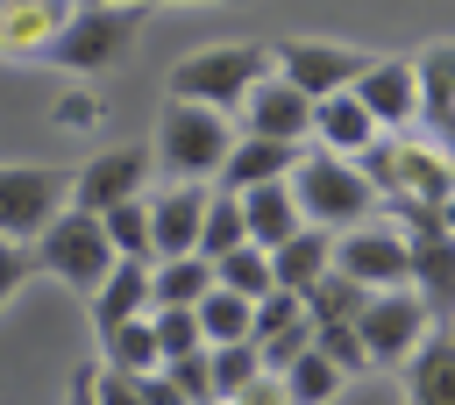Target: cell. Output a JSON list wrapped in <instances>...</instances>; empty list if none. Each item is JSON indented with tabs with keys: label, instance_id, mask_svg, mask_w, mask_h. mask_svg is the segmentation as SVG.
Returning <instances> with one entry per match:
<instances>
[{
	"label": "cell",
	"instance_id": "1",
	"mask_svg": "<svg viewBox=\"0 0 455 405\" xmlns=\"http://www.w3.org/2000/svg\"><path fill=\"white\" fill-rule=\"evenodd\" d=\"M228 149H235V121L228 114H213V107H199V99H164V114H156V171L171 178V185H206V178H220V163H228Z\"/></svg>",
	"mask_w": 455,
	"mask_h": 405
},
{
	"label": "cell",
	"instance_id": "2",
	"mask_svg": "<svg viewBox=\"0 0 455 405\" xmlns=\"http://www.w3.org/2000/svg\"><path fill=\"white\" fill-rule=\"evenodd\" d=\"M277 71L270 43H213L171 64V99H199L213 114H242V99Z\"/></svg>",
	"mask_w": 455,
	"mask_h": 405
},
{
	"label": "cell",
	"instance_id": "3",
	"mask_svg": "<svg viewBox=\"0 0 455 405\" xmlns=\"http://www.w3.org/2000/svg\"><path fill=\"white\" fill-rule=\"evenodd\" d=\"M291 199H299L306 227H327V234H348V227H363V220H377V185L363 178L355 156L306 149V163L291 171Z\"/></svg>",
	"mask_w": 455,
	"mask_h": 405
},
{
	"label": "cell",
	"instance_id": "4",
	"mask_svg": "<svg viewBox=\"0 0 455 405\" xmlns=\"http://www.w3.org/2000/svg\"><path fill=\"white\" fill-rule=\"evenodd\" d=\"M28 249H36V270H43V277H57V284H71L78 298H92V291L107 284V270L121 263V256H114V242H107V220H100V213H85V206H64V213L28 242Z\"/></svg>",
	"mask_w": 455,
	"mask_h": 405
},
{
	"label": "cell",
	"instance_id": "5",
	"mask_svg": "<svg viewBox=\"0 0 455 405\" xmlns=\"http://www.w3.org/2000/svg\"><path fill=\"white\" fill-rule=\"evenodd\" d=\"M142 21H149V7L142 0H85L71 21H64V36L50 43V64H64V71H114L128 50H135V36H142Z\"/></svg>",
	"mask_w": 455,
	"mask_h": 405
},
{
	"label": "cell",
	"instance_id": "6",
	"mask_svg": "<svg viewBox=\"0 0 455 405\" xmlns=\"http://www.w3.org/2000/svg\"><path fill=\"white\" fill-rule=\"evenodd\" d=\"M398 227L412 249V291L448 327L455 320V227L441 220V206H412V199H398Z\"/></svg>",
	"mask_w": 455,
	"mask_h": 405
},
{
	"label": "cell",
	"instance_id": "7",
	"mask_svg": "<svg viewBox=\"0 0 455 405\" xmlns=\"http://www.w3.org/2000/svg\"><path fill=\"white\" fill-rule=\"evenodd\" d=\"M270 57H277V78H291V85L313 92V99L355 92V78L370 71V50L327 43V36H284V43H270Z\"/></svg>",
	"mask_w": 455,
	"mask_h": 405
},
{
	"label": "cell",
	"instance_id": "8",
	"mask_svg": "<svg viewBox=\"0 0 455 405\" xmlns=\"http://www.w3.org/2000/svg\"><path fill=\"white\" fill-rule=\"evenodd\" d=\"M334 270H348L370 291H412V249L398 220H363L348 234H334Z\"/></svg>",
	"mask_w": 455,
	"mask_h": 405
},
{
	"label": "cell",
	"instance_id": "9",
	"mask_svg": "<svg viewBox=\"0 0 455 405\" xmlns=\"http://www.w3.org/2000/svg\"><path fill=\"white\" fill-rule=\"evenodd\" d=\"M71 206V171L57 163H0V234H43Z\"/></svg>",
	"mask_w": 455,
	"mask_h": 405
},
{
	"label": "cell",
	"instance_id": "10",
	"mask_svg": "<svg viewBox=\"0 0 455 405\" xmlns=\"http://www.w3.org/2000/svg\"><path fill=\"white\" fill-rule=\"evenodd\" d=\"M363 348H370V369L377 362H412V348L434 334V313H427V298L419 291H370V306H363Z\"/></svg>",
	"mask_w": 455,
	"mask_h": 405
},
{
	"label": "cell",
	"instance_id": "11",
	"mask_svg": "<svg viewBox=\"0 0 455 405\" xmlns=\"http://www.w3.org/2000/svg\"><path fill=\"white\" fill-rule=\"evenodd\" d=\"M313 114H320V99L270 71V78L242 99V135H270V142H299V149H313Z\"/></svg>",
	"mask_w": 455,
	"mask_h": 405
},
{
	"label": "cell",
	"instance_id": "12",
	"mask_svg": "<svg viewBox=\"0 0 455 405\" xmlns=\"http://www.w3.org/2000/svg\"><path fill=\"white\" fill-rule=\"evenodd\" d=\"M149 149H100V156H85V171H71V206H85V213H114L121 199H142V178H149Z\"/></svg>",
	"mask_w": 455,
	"mask_h": 405
},
{
	"label": "cell",
	"instance_id": "13",
	"mask_svg": "<svg viewBox=\"0 0 455 405\" xmlns=\"http://www.w3.org/2000/svg\"><path fill=\"white\" fill-rule=\"evenodd\" d=\"M206 206H213V185H164V192H149V256L156 263L199 256Z\"/></svg>",
	"mask_w": 455,
	"mask_h": 405
},
{
	"label": "cell",
	"instance_id": "14",
	"mask_svg": "<svg viewBox=\"0 0 455 405\" xmlns=\"http://www.w3.org/2000/svg\"><path fill=\"white\" fill-rule=\"evenodd\" d=\"M355 99L377 114L384 135H405L419 121V64L412 57H370V71L355 78Z\"/></svg>",
	"mask_w": 455,
	"mask_h": 405
},
{
	"label": "cell",
	"instance_id": "15",
	"mask_svg": "<svg viewBox=\"0 0 455 405\" xmlns=\"http://www.w3.org/2000/svg\"><path fill=\"white\" fill-rule=\"evenodd\" d=\"M85 306H92V334H114V327H128V320H149V313H156V263L121 256Z\"/></svg>",
	"mask_w": 455,
	"mask_h": 405
},
{
	"label": "cell",
	"instance_id": "16",
	"mask_svg": "<svg viewBox=\"0 0 455 405\" xmlns=\"http://www.w3.org/2000/svg\"><path fill=\"white\" fill-rule=\"evenodd\" d=\"M306 163V149L299 142H270V135H235V149H228V163H220V192H256V185H277V178H291Z\"/></svg>",
	"mask_w": 455,
	"mask_h": 405
},
{
	"label": "cell",
	"instance_id": "17",
	"mask_svg": "<svg viewBox=\"0 0 455 405\" xmlns=\"http://www.w3.org/2000/svg\"><path fill=\"white\" fill-rule=\"evenodd\" d=\"M78 7L85 0H0V57H28V50L50 57V43L64 36Z\"/></svg>",
	"mask_w": 455,
	"mask_h": 405
},
{
	"label": "cell",
	"instance_id": "18",
	"mask_svg": "<svg viewBox=\"0 0 455 405\" xmlns=\"http://www.w3.org/2000/svg\"><path fill=\"white\" fill-rule=\"evenodd\" d=\"M412 64H419V114L434 128V149L455 163V43H427Z\"/></svg>",
	"mask_w": 455,
	"mask_h": 405
},
{
	"label": "cell",
	"instance_id": "19",
	"mask_svg": "<svg viewBox=\"0 0 455 405\" xmlns=\"http://www.w3.org/2000/svg\"><path fill=\"white\" fill-rule=\"evenodd\" d=\"M377 135H384V128H377V114H370L355 92H334V99H320V114H313V142H320L327 156H363Z\"/></svg>",
	"mask_w": 455,
	"mask_h": 405
},
{
	"label": "cell",
	"instance_id": "20",
	"mask_svg": "<svg viewBox=\"0 0 455 405\" xmlns=\"http://www.w3.org/2000/svg\"><path fill=\"white\" fill-rule=\"evenodd\" d=\"M405 405H455V334H427L405 362Z\"/></svg>",
	"mask_w": 455,
	"mask_h": 405
},
{
	"label": "cell",
	"instance_id": "21",
	"mask_svg": "<svg viewBox=\"0 0 455 405\" xmlns=\"http://www.w3.org/2000/svg\"><path fill=\"white\" fill-rule=\"evenodd\" d=\"M242 213H249V242H256V249H284V242L306 227V213H299V199H291V178L242 192Z\"/></svg>",
	"mask_w": 455,
	"mask_h": 405
},
{
	"label": "cell",
	"instance_id": "22",
	"mask_svg": "<svg viewBox=\"0 0 455 405\" xmlns=\"http://www.w3.org/2000/svg\"><path fill=\"white\" fill-rule=\"evenodd\" d=\"M270 270H277V291H313L327 270H334V234L327 227H299L284 249H270Z\"/></svg>",
	"mask_w": 455,
	"mask_h": 405
},
{
	"label": "cell",
	"instance_id": "23",
	"mask_svg": "<svg viewBox=\"0 0 455 405\" xmlns=\"http://www.w3.org/2000/svg\"><path fill=\"white\" fill-rule=\"evenodd\" d=\"M199 334H206V348H235V341H249V334H256V298L213 284V291L199 298Z\"/></svg>",
	"mask_w": 455,
	"mask_h": 405
},
{
	"label": "cell",
	"instance_id": "24",
	"mask_svg": "<svg viewBox=\"0 0 455 405\" xmlns=\"http://www.w3.org/2000/svg\"><path fill=\"white\" fill-rule=\"evenodd\" d=\"M100 362L121 369V377H156V369H164L156 327H149V320H128V327H114V334H100Z\"/></svg>",
	"mask_w": 455,
	"mask_h": 405
},
{
	"label": "cell",
	"instance_id": "25",
	"mask_svg": "<svg viewBox=\"0 0 455 405\" xmlns=\"http://www.w3.org/2000/svg\"><path fill=\"white\" fill-rule=\"evenodd\" d=\"M363 306H370V284H355L348 270H327V277L306 291L313 327H355V320H363Z\"/></svg>",
	"mask_w": 455,
	"mask_h": 405
},
{
	"label": "cell",
	"instance_id": "26",
	"mask_svg": "<svg viewBox=\"0 0 455 405\" xmlns=\"http://www.w3.org/2000/svg\"><path fill=\"white\" fill-rule=\"evenodd\" d=\"M249 242V213H242V192H220L213 185V206H206V227H199V256H235Z\"/></svg>",
	"mask_w": 455,
	"mask_h": 405
},
{
	"label": "cell",
	"instance_id": "27",
	"mask_svg": "<svg viewBox=\"0 0 455 405\" xmlns=\"http://www.w3.org/2000/svg\"><path fill=\"white\" fill-rule=\"evenodd\" d=\"M213 284H220L213 256H171V263H156V306H199Z\"/></svg>",
	"mask_w": 455,
	"mask_h": 405
},
{
	"label": "cell",
	"instance_id": "28",
	"mask_svg": "<svg viewBox=\"0 0 455 405\" xmlns=\"http://www.w3.org/2000/svg\"><path fill=\"white\" fill-rule=\"evenodd\" d=\"M213 277H220V291H242V298H270V291H277L270 249H256V242H242L235 256H220V263H213Z\"/></svg>",
	"mask_w": 455,
	"mask_h": 405
},
{
	"label": "cell",
	"instance_id": "29",
	"mask_svg": "<svg viewBox=\"0 0 455 405\" xmlns=\"http://www.w3.org/2000/svg\"><path fill=\"white\" fill-rule=\"evenodd\" d=\"M341 384H348V369H341V362H327L320 348H306V355L284 369L291 405H327V398H341Z\"/></svg>",
	"mask_w": 455,
	"mask_h": 405
},
{
	"label": "cell",
	"instance_id": "30",
	"mask_svg": "<svg viewBox=\"0 0 455 405\" xmlns=\"http://www.w3.org/2000/svg\"><path fill=\"white\" fill-rule=\"evenodd\" d=\"M149 327H156L164 362H178V355H199V348H206V334H199V306H156V313H149Z\"/></svg>",
	"mask_w": 455,
	"mask_h": 405
},
{
	"label": "cell",
	"instance_id": "31",
	"mask_svg": "<svg viewBox=\"0 0 455 405\" xmlns=\"http://www.w3.org/2000/svg\"><path fill=\"white\" fill-rule=\"evenodd\" d=\"M256 377H263V348H256V341L213 348V391H220V405H235V398H242Z\"/></svg>",
	"mask_w": 455,
	"mask_h": 405
},
{
	"label": "cell",
	"instance_id": "32",
	"mask_svg": "<svg viewBox=\"0 0 455 405\" xmlns=\"http://www.w3.org/2000/svg\"><path fill=\"white\" fill-rule=\"evenodd\" d=\"M100 220H107L114 256H142V263H156V256H149V199H121V206L100 213Z\"/></svg>",
	"mask_w": 455,
	"mask_h": 405
},
{
	"label": "cell",
	"instance_id": "33",
	"mask_svg": "<svg viewBox=\"0 0 455 405\" xmlns=\"http://www.w3.org/2000/svg\"><path fill=\"white\" fill-rule=\"evenodd\" d=\"M164 377H171V391H178L185 405H220V391H213V348L164 362Z\"/></svg>",
	"mask_w": 455,
	"mask_h": 405
},
{
	"label": "cell",
	"instance_id": "34",
	"mask_svg": "<svg viewBox=\"0 0 455 405\" xmlns=\"http://www.w3.org/2000/svg\"><path fill=\"white\" fill-rule=\"evenodd\" d=\"M313 348H320L327 362H341L348 377H363V369H370V348H363V327H313Z\"/></svg>",
	"mask_w": 455,
	"mask_h": 405
},
{
	"label": "cell",
	"instance_id": "35",
	"mask_svg": "<svg viewBox=\"0 0 455 405\" xmlns=\"http://www.w3.org/2000/svg\"><path fill=\"white\" fill-rule=\"evenodd\" d=\"M299 320H313L306 298H299V291H270V298H256V334H249V341H270V334H284V327H299Z\"/></svg>",
	"mask_w": 455,
	"mask_h": 405
},
{
	"label": "cell",
	"instance_id": "36",
	"mask_svg": "<svg viewBox=\"0 0 455 405\" xmlns=\"http://www.w3.org/2000/svg\"><path fill=\"white\" fill-rule=\"evenodd\" d=\"M256 348H263V369H270V377H284V369L313 348V320H299V327H284V334H270V341H256Z\"/></svg>",
	"mask_w": 455,
	"mask_h": 405
},
{
	"label": "cell",
	"instance_id": "37",
	"mask_svg": "<svg viewBox=\"0 0 455 405\" xmlns=\"http://www.w3.org/2000/svg\"><path fill=\"white\" fill-rule=\"evenodd\" d=\"M36 270V249L28 242H14V234H0V306L21 291V277Z\"/></svg>",
	"mask_w": 455,
	"mask_h": 405
},
{
	"label": "cell",
	"instance_id": "38",
	"mask_svg": "<svg viewBox=\"0 0 455 405\" xmlns=\"http://www.w3.org/2000/svg\"><path fill=\"white\" fill-rule=\"evenodd\" d=\"M92 398L100 405H142V377H121V369H92Z\"/></svg>",
	"mask_w": 455,
	"mask_h": 405
},
{
	"label": "cell",
	"instance_id": "39",
	"mask_svg": "<svg viewBox=\"0 0 455 405\" xmlns=\"http://www.w3.org/2000/svg\"><path fill=\"white\" fill-rule=\"evenodd\" d=\"M235 405H291V391H284V377H270V369H263V377H256Z\"/></svg>",
	"mask_w": 455,
	"mask_h": 405
},
{
	"label": "cell",
	"instance_id": "40",
	"mask_svg": "<svg viewBox=\"0 0 455 405\" xmlns=\"http://www.w3.org/2000/svg\"><path fill=\"white\" fill-rule=\"evenodd\" d=\"M57 121H71V128H92V121H100V107H92V99H57Z\"/></svg>",
	"mask_w": 455,
	"mask_h": 405
},
{
	"label": "cell",
	"instance_id": "41",
	"mask_svg": "<svg viewBox=\"0 0 455 405\" xmlns=\"http://www.w3.org/2000/svg\"><path fill=\"white\" fill-rule=\"evenodd\" d=\"M64 405H100V398H92V369H71V384H64Z\"/></svg>",
	"mask_w": 455,
	"mask_h": 405
},
{
	"label": "cell",
	"instance_id": "42",
	"mask_svg": "<svg viewBox=\"0 0 455 405\" xmlns=\"http://www.w3.org/2000/svg\"><path fill=\"white\" fill-rule=\"evenodd\" d=\"M142 7H185V0H142Z\"/></svg>",
	"mask_w": 455,
	"mask_h": 405
},
{
	"label": "cell",
	"instance_id": "43",
	"mask_svg": "<svg viewBox=\"0 0 455 405\" xmlns=\"http://www.w3.org/2000/svg\"><path fill=\"white\" fill-rule=\"evenodd\" d=\"M448 334H455V320H448Z\"/></svg>",
	"mask_w": 455,
	"mask_h": 405
}]
</instances>
